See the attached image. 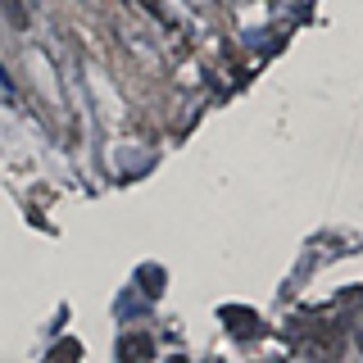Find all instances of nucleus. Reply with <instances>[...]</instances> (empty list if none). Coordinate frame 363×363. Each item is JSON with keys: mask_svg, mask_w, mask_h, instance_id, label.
<instances>
[{"mask_svg": "<svg viewBox=\"0 0 363 363\" xmlns=\"http://www.w3.org/2000/svg\"><path fill=\"white\" fill-rule=\"evenodd\" d=\"M5 14L14 28H28V9H23V0H5Z\"/></svg>", "mask_w": 363, "mask_h": 363, "instance_id": "f257e3e1", "label": "nucleus"}, {"mask_svg": "<svg viewBox=\"0 0 363 363\" xmlns=\"http://www.w3.org/2000/svg\"><path fill=\"white\" fill-rule=\"evenodd\" d=\"M136 354H150V340H141V336L123 340V359H136Z\"/></svg>", "mask_w": 363, "mask_h": 363, "instance_id": "f03ea898", "label": "nucleus"}, {"mask_svg": "<svg viewBox=\"0 0 363 363\" xmlns=\"http://www.w3.org/2000/svg\"><path fill=\"white\" fill-rule=\"evenodd\" d=\"M359 350H363V332H359Z\"/></svg>", "mask_w": 363, "mask_h": 363, "instance_id": "7ed1b4c3", "label": "nucleus"}]
</instances>
